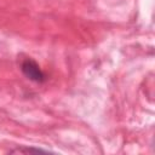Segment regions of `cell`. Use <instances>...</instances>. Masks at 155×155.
Segmentation results:
<instances>
[{"label": "cell", "instance_id": "2", "mask_svg": "<svg viewBox=\"0 0 155 155\" xmlns=\"http://www.w3.org/2000/svg\"><path fill=\"white\" fill-rule=\"evenodd\" d=\"M12 153H24V154H28V153H53V151H51V150H47V149H42V148L23 147V148H18V149L13 150Z\"/></svg>", "mask_w": 155, "mask_h": 155}, {"label": "cell", "instance_id": "1", "mask_svg": "<svg viewBox=\"0 0 155 155\" xmlns=\"http://www.w3.org/2000/svg\"><path fill=\"white\" fill-rule=\"evenodd\" d=\"M21 70L24 74V76L34 82L42 84L46 80V75L41 70L40 65L31 58H25L21 64Z\"/></svg>", "mask_w": 155, "mask_h": 155}]
</instances>
